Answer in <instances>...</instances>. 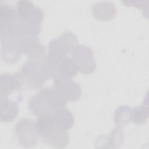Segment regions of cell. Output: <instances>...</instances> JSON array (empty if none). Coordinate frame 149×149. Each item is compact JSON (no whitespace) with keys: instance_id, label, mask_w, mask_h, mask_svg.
I'll return each instance as SVG.
<instances>
[{"instance_id":"cell-16","label":"cell","mask_w":149,"mask_h":149,"mask_svg":"<svg viewBox=\"0 0 149 149\" xmlns=\"http://www.w3.org/2000/svg\"><path fill=\"white\" fill-rule=\"evenodd\" d=\"M148 116V104L144 102L141 106L136 107L130 110V121L141 125L144 123Z\"/></svg>"},{"instance_id":"cell-4","label":"cell","mask_w":149,"mask_h":149,"mask_svg":"<svg viewBox=\"0 0 149 149\" xmlns=\"http://www.w3.org/2000/svg\"><path fill=\"white\" fill-rule=\"evenodd\" d=\"M15 133L22 147H32L38 142L39 134L36 123L30 119H20L15 126Z\"/></svg>"},{"instance_id":"cell-5","label":"cell","mask_w":149,"mask_h":149,"mask_svg":"<svg viewBox=\"0 0 149 149\" xmlns=\"http://www.w3.org/2000/svg\"><path fill=\"white\" fill-rule=\"evenodd\" d=\"M16 10L17 17L23 22L31 26H41L44 17L43 10L31 1H17Z\"/></svg>"},{"instance_id":"cell-2","label":"cell","mask_w":149,"mask_h":149,"mask_svg":"<svg viewBox=\"0 0 149 149\" xmlns=\"http://www.w3.org/2000/svg\"><path fill=\"white\" fill-rule=\"evenodd\" d=\"M47 55L29 56L20 72L24 83L33 89L40 88L48 79L46 70Z\"/></svg>"},{"instance_id":"cell-18","label":"cell","mask_w":149,"mask_h":149,"mask_svg":"<svg viewBox=\"0 0 149 149\" xmlns=\"http://www.w3.org/2000/svg\"><path fill=\"white\" fill-rule=\"evenodd\" d=\"M131 109L126 105L118 108L114 113V121L118 126H124L130 122Z\"/></svg>"},{"instance_id":"cell-12","label":"cell","mask_w":149,"mask_h":149,"mask_svg":"<svg viewBox=\"0 0 149 149\" xmlns=\"http://www.w3.org/2000/svg\"><path fill=\"white\" fill-rule=\"evenodd\" d=\"M50 115L57 128L67 130L73 126V115L69 109L65 107L55 110Z\"/></svg>"},{"instance_id":"cell-13","label":"cell","mask_w":149,"mask_h":149,"mask_svg":"<svg viewBox=\"0 0 149 149\" xmlns=\"http://www.w3.org/2000/svg\"><path fill=\"white\" fill-rule=\"evenodd\" d=\"M18 114L17 103L8 97L0 98V120L9 122L13 120Z\"/></svg>"},{"instance_id":"cell-19","label":"cell","mask_w":149,"mask_h":149,"mask_svg":"<svg viewBox=\"0 0 149 149\" xmlns=\"http://www.w3.org/2000/svg\"><path fill=\"white\" fill-rule=\"evenodd\" d=\"M108 139L111 148L119 147L123 141V132L121 126H118L114 128L110 133Z\"/></svg>"},{"instance_id":"cell-10","label":"cell","mask_w":149,"mask_h":149,"mask_svg":"<svg viewBox=\"0 0 149 149\" xmlns=\"http://www.w3.org/2000/svg\"><path fill=\"white\" fill-rule=\"evenodd\" d=\"M92 15L98 20L109 21L116 15V9L115 4L109 1H99L92 7Z\"/></svg>"},{"instance_id":"cell-1","label":"cell","mask_w":149,"mask_h":149,"mask_svg":"<svg viewBox=\"0 0 149 149\" xmlns=\"http://www.w3.org/2000/svg\"><path fill=\"white\" fill-rule=\"evenodd\" d=\"M67 101L59 96L54 89L44 88L33 96L29 103L32 114L36 116L51 115L55 110L64 108Z\"/></svg>"},{"instance_id":"cell-3","label":"cell","mask_w":149,"mask_h":149,"mask_svg":"<svg viewBox=\"0 0 149 149\" xmlns=\"http://www.w3.org/2000/svg\"><path fill=\"white\" fill-rule=\"evenodd\" d=\"M1 56L9 63L17 62L20 57V40L14 35L10 27L0 26Z\"/></svg>"},{"instance_id":"cell-8","label":"cell","mask_w":149,"mask_h":149,"mask_svg":"<svg viewBox=\"0 0 149 149\" xmlns=\"http://www.w3.org/2000/svg\"><path fill=\"white\" fill-rule=\"evenodd\" d=\"M77 38L72 32L66 31L56 38L52 40L48 47L49 52L62 58L67 57V55L72 51L76 46Z\"/></svg>"},{"instance_id":"cell-7","label":"cell","mask_w":149,"mask_h":149,"mask_svg":"<svg viewBox=\"0 0 149 149\" xmlns=\"http://www.w3.org/2000/svg\"><path fill=\"white\" fill-rule=\"evenodd\" d=\"M53 89L64 100L74 101L78 100L81 94V88L79 84L70 78L56 76L53 82Z\"/></svg>"},{"instance_id":"cell-6","label":"cell","mask_w":149,"mask_h":149,"mask_svg":"<svg viewBox=\"0 0 149 149\" xmlns=\"http://www.w3.org/2000/svg\"><path fill=\"white\" fill-rule=\"evenodd\" d=\"M71 54L72 58L81 73L87 74L94 72L97 64L90 48L84 45H76Z\"/></svg>"},{"instance_id":"cell-14","label":"cell","mask_w":149,"mask_h":149,"mask_svg":"<svg viewBox=\"0 0 149 149\" xmlns=\"http://www.w3.org/2000/svg\"><path fill=\"white\" fill-rule=\"evenodd\" d=\"M17 17L16 10L9 4L0 3V26L10 27Z\"/></svg>"},{"instance_id":"cell-15","label":"cell","mask_w":149,"mask_h":149,"mask_svg":"<svg viewBox=\"0 0 149 149\" xmlns=\"http://www.w3.org/2000/svg\"><path fill=\"white\" fill-rule=\"evenodd\" d=\"M78 70V68L73 59L67 56L59 64L58 74L60 77L70 79L77 74Z\"/></svg>"},{"instance_id":"cell-11","label":"cell","mask_w":149,"mask_h":149,"mask_svg":"<svg viewBox=\"0 0 149 149\" xmlns=\"http://www.w3.org/2000/svg\"><path fill=\"white\" fill-rule=\"evenodd\" d=\"M42 139L46 144L56 148L65 147L69 143V135L66 130L56 127L51 129Z\"/></svg>"},{"instance_id":"cell-9","label":"cell","mask_w":149,"mask_h":149,"mask_svg":"<svg viewBox=\"0 0 149 149\" xmlns=\"http://www.w3.org/2000/svg\"><path fill=\"white\" fill-rule=\"evenodd\" d=\"M24 86L20 72L14 74L4 73L0 77V98L8 97L12 91L20 90Z\"/></svg>"},{"instance_id":"cell-17","label":"cell","mask_w":149,"mask_h":149,"mask_svg":"<svg viewBox=\"0 0 149 149\" xmlns=\"http://www.w3.org/2000/svg\"><path fill=\"white\" fill-rule=\"evenodd\" d=\"M36 125L38 134L41 137L55 127L50 115L38 116L36 122Z\"/></svg>"}]
</instances>
